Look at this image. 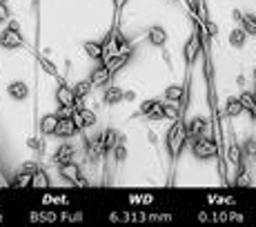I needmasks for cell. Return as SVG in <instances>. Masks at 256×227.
Masks as SVG:
<instances>
[{"instance_id": "obj_1", "label": "cell", "mask_w": 256, "mask_h": 227, "mask_svg": "<svg viewBox=\"0 0 256 227\" xmlns=\"http://www.w3.org/2000/svg\"><path fill=\"white\" fill-rule=\"evenodd\" d=\"M165 142H167V150H170V156L172 160H176L180 156V152H183L185 142H187V132H185V122L180 120H172V127L170 132H167L165 136Z\"/></svg>"}, {"instance_id": "obj_2", "label": "cell", "mask_w": 256, "mask_h": 227, "mask_svg": "<svg viewBox=\"0 0 256 227\" xmlns=\"http://www.w3.org/2000/svg\"><path fill=\"white\" fill-rule=\"evenodd\" d=\"M192 154H194V158H198V160L216 158V154H218V145H216L212 138L200 136V138H196V140H192Z\"/></svg>"}, {"instance_id": "obj_3", "label": "cell", "mask_w": 256, "mask_h": 227, "mask_svg": "<svg viewBox=\"0 0 256 227\" xmlns=\"http://www.w3.org/2000/svg\"><path fill=\"white\" fill-rule=\"evenodd\" d=\"M22 45H24V40L20 36V24L16 20H9V27L0 32V47L2 49H18Z\"/></svg>"}, {"instance_id": "obj_4", "label": "cell", "mask_w": 256, "mask_h": 227, "mask_svg": "<svg viewBox=\"0 0 256 227\" xmlns=\"http://www.w3.org/2000/svg\"><path fill=\"white\" fill-rule=\"evenodd\" d=\"M208 130H210V122L200 116H194L185 122L187 140H196V138H200V136H208Z\"/></svg>"}, {"instance_id": "obj_5", "label": "cell", "mask_w": 256, "mask_h": 227, "mask_svg": "<svg viewBox=\"0 0 256 227\" xmlns=\"http://www.w3.org/2000/svg\"><path fill=\"white\" fill-rule=\"evenodd\" d=\"M198 54H200V36L194 32L190 38H187V42L183 47V56H185L187 65H194L196 58H198Z\"/></svg>"}, {"instance_id": "obj_6", "label": "cell", "mask_w": 256, "mask_h": 227, "mask_svg": "<svg viewBox=\"0 0 256 227\" xmlns=\"http://www.w3.org/2000/svg\"><path fill=\"white\" fill-rule=\"evenodd\" d=\"M60 176L65 180H72V182H76V185H87V180L82 178V172H80V167L76 165V162H65V165H60Z\"/></svg>"}, {"instance_id": "obj_7", "label": "cell", "mask_w": 256, "mask_h": 227, "mask_svg": "<svg viewBox=\"0 0 256 227\" xmlns=\"http://www.w3.org/2000/svg\"><path fill=\"white\" fill-rule=\"evenodd\" d=\"M72 118H74L78 130H90V127L96 125V114L92 110H74Z\"/></svg>"}, {"instance_id": "obj_8", "label": "cell", "mask_w": 256, "mask_h": 227, "mask_svg": "<svg viewBox=\"0 0 256 227\" xmlns=\"http://www.w3.org/2000/svg\"><path fill=\"white\" fill-rule=\"evenodd\" d=\"M76 132H78V127H76V122H74V118H72V116H65V118H60V120H58L54 136H58V138H70V136L76 134Z\"/></svg>"}, {"instance_id": "obj_9", "label": "cell", "mask_w": 256, "mask_h": 227, "mask_svg": "<svg viewBox=\"0 0 256 227\" xmlns=\"http://www.w3.org/2000/svg\"><path fill=\"white\" fill-rule=\"evenodd\" d=\"M74 154H76V150H74V145H70V142H62L60 147L56 150V154H54V162H56L58 167L65 165V162H72L74 160Z\"/></svg>"}, {"instance_id": "obj_10", "label": "cell", "mask_w": 256, "mask_h": 227, "mask_svg": "<svg viewBox=\"0 0 256 227\" xmlns=\"http://www.w3.org/2000/svg\"><path fill=\"white\" fill-rule=\"evenodd\" d=\"M56 100L60 102V107H74L76 105V94H74V90L70 85H60L56 90Z\"/></svg>"}, {"instance_id": "obj_11", "label": "cell", "mask_w": 256, "mask_h": 227, "mask_svg": "<svg viewBox=\"0 0 256 227\" xmlns=\"http://www.w3.org/2000/svg\"><path fill=\"white\" fill-rule=\"evenodd\" d=\"M112 78H114V74H112L110 69L102 65V67H98V69H94V72H92L90 82H92L94 87H107V82H110Z\"/></svg>"}, {"instance_id": "obj_12", "label": "cell", "mask_w": 256, "mask_h": 227, "mask_svg": "<svg viewBox=\"0 0 256 227\" xmlns=\"http://www.w3.org/2000/svg\"><path fill=\"white\" fill-rule=\"evenodd\" d=\"M147 42L163 49L165 42H167V29L165 27H152L150 32H147Z\"/></svg>"}, {"instance_id": "obj_13", "label": "cell", "mask_w": 256, "mask_h": 227, "mask_svg": "<svg viewBox=\"0 0 256 227\" xmlns=\"http://www.w3.org/2000/svg\"><path fill=\"white\" fill-rule=\"evenodd\" d=\"M7 94L14 100H24V98L29 96V87H27V82H22V80H14L7 85Z\"/></svg>"}, {"instance_id": "obj_14", "label": "cell", "mask_w": 256, "mask_h": 227, "mask_svg": "<svg viewBox=\"0 0 256 227\" xmlns=\"http://www.w3.org/2000/svg\"><path fill=\"white\" fill-rule=\"evenodd\" d=\"M100 140H102V147H105V152H112L114 147L118 145V142L122 140V136L118 134L116 130H105V132H100Z\"/></svg>"}, {"instance_id": "obj_15", "label": "cell", "mask_w": 256, "mask_h": 227, "mask_svg": "<svg viewBox=\"0 0 256 227\" xmlns=\"http://www.w3.org/2000/svg\"><path fill=\"white\" fill-rule=\"evenodd\" d=\"M102 102L105 105H118V102H122V90L116 85H107L105 87V94H102Z\"/></svg>"}, {"instance_id": "obj_16", "label": "cell", "mask_w": 256, "mask_h": 227, "mask_svg": "<svg viewBox=\"0 0 256 227\" xmlns=\"http://www.w3.org/2000/svg\"><path fill=\"white\" fill-rule=\"evenodd\" d=\"M58 120H60V116H58V114H45V116L40 118V132L45 136H52L54 132H56Z\"/></svg>"}, {"instance_id": "obj_17", "label": "cell", "mask_w": 256, "mask_h": 227, "mask_svg": "<svg viewBox=\"0 0 256 227\" xmlns=\"http://www.w3.org/2000/svg\"><path fill=\"white\" fill-rule=\"evenodd\" d=\"M49 185H52V180H49L47 172H42L40 167H38L32 174V190H49Z\"/></svg>"}, {"instance_id": "obj_18", "label": "cell", "mask_w": 256, "mask_h": 227, "mask_svg": "<svg viewBox=\"0 0 256 227\" xmlns=\"http://www.w3.org/2000/svg\"><path fill=\"white\" fill-rule=\"evenodd\" d=\"M238 100H240V105H243V112H248L250 116L256 120V96L252 92H243L238 96Z\"/></svg>"}, {"instance_id": "obj_19", "label": "cell", "mask_w": 256, "mask_h": 227, "mask_svg": "<svg viewBox=\"0 0 256 227\" xmlns=\"http://www.w3.org/2000/svg\"><path fill=\"white\" fill-rule=\"evenodd\" d=\"M240 114H243V105H240L238 96H230L228 100H225V116L228 118H238Z\"/></svg>"}, {"instance_id": "obj_20", "label": "cell", "mask_w": 256, "mask_h": 227, "mask_svg": "<svg viewBox=\"0 0 256 227\" xmlns=\"http://www.w3.org/2000/svg\"><path fill=\"white\" fill-rule=\"evenodd\" d=\"M82 52H85L92 60H102V42L87 40L85 45H82Z\"/></svg>"}, {"instance_id": "obj_21", "label": "cell", "mask_w": 256, "mask_h": 227, "mask_svg": "<svg viewBox=\"0 0 256 227\" xmlns=\"http://www.w3.org/2000/svg\"><path fill=\"white\" fill-rule=\"evenodd\" d=\"M245 42H248V32L243 27H236L230 32V45L232 47L240 49V47H245Z\"/></svg>"}, {"instance_id": "obj_22", "label": "cell", "mask_w": 256, "mask_h": 227, "mask_svg": "<svg viewBox=\"0 0 256 227\" xmlns=\"http://www.w3.org/2000/svg\"><path fill=\"white\" fill-rule=\"evenodd\" d=\"M127 60H130V54H118V56H114L112 60L105 62V67L110 69L112 74H116V72H120V69L127 65Z\"/></svg>"}, {"instance_id": "obj_23", "label": "cell", "mask_w": 256, "mask_h": 227, "mask_svg": "<svg viewBox=\"0 0 256 227\" xmlns=\"http://www.w3.org/2000/svg\"><path fill=\"white\" fill-rule=\"evenodd\" d=\"M183 98H185V87L183 85H170L165 90V100L178 102V100H183Z\"/></svg>"}, {"instance_id": "obj_24", "label": "cell", "mask_w": 256, "mask_h": 227, "mask_svg": "<svg viewBox=\"0 0 256 227\" xmlns=\"http://www.w3.org/2000/svg\"><path fill=\"white\" fill-rule=\"evenodd\" d=\"M240 154H243V152H240V147L236 145V142H232V145L228 147V160L232 162L234 167H240V160H243V156Z\"/></svg>"}, {"instance_id": "obj_25", "label": "cell", "mask_w": 256, "mask_h": 227, "mask_svg": "<svg viewBox=\"0 0 256 227\" xmlns=\"http://www.w3.org/2000/svg\"><path fill=\"white\" fill-rule=\"evenodd\" d=\"M240 27L248 32V36H256V16L243 14V18H240Z\"/></svg>"}, {"instance_id": "obj_26", "label": "cell", "mask_w": 256, "mask_h": 227, "mask_svg": "<svg viewBox=\"0 0 256 227\" xmlns=\"http://www.w3.org/2000/svg\"><path fill=\"white\" fill-rule=\"evenodd\" d=\"M163 116L167 118V120H178L180 118V110L176 102H167V105H163Z\"/></svg>"}, {"instance_id": "obj_27", "label": "cell", "mask_w": 256, "mask_h": 227, "mask_svg": "<svg viewBox=\"0 0 256 227\" xmlns=\"http://www.w3.org/2000/svg\"><path fill=\"white\" fill-rule=\"evenodd\" d=\"M12 185H14V187H18V190H27V187H32V174H24V172H18V176L14 178Z\"/></svg>"}, {"instance_id": "obj_28", "label": "cell", "mask_w": 256, "mask_h": 227, "mask_svg": "<svg viewBox=\"0 0 256 227\" xmlns=\"http://www.w3.org/2000/svg\"><path fill=\"white\" fill-rule=\"evenodd\" d=\"M92 87H94V85H92L90 80H80V82H76L72 90H74V94H76V98H85L87 94L92 92Z\"/></svg>"}, {"instance_id": "obj_29", "label": "cell", "mask_w": 256, "mask_h": 227, "mask_svg": "<svg viewBox=\"0 0 256 227\" xmlns=\"http://www.w3.org/2000/svg\"><path fill=\"white\" fill-rule=\"evenodd\" d=\"M240 152H243V154L248 156V158H256V138H248Z\"/></svg>"}, {"instance_id": "obj_30", "label": "cell", "mask_w": 256, "mask_h": 227, "mask_svg": "<svg viewBox=\"0 0 256 227\" xmlns=\"http://www.w3.org/2000/svg\"><path fill=\"white\" fill-rule=\"evenodd\" d=\"M112 152H114V158H116V162H122V160L127 158V145H125L122 140L118 142V145H116Z\"/></svg>"}, {"instance_id": "obj_31", "label": "cell", "mask_w": 256, "mask_h": 227, "mask_svg": "<svg viewBox=\"0 0 256 227\" xmlns=\"http://www.w3.org/2000/svg\"><path fill=\"white\" fill-rule=\"evenodd\" d=\"M147 120H163V105H160V102H156V105H154V110H152L150 114H147Z\"/></svg>"}, {"instance_id": "obj_32", "label": "cell", "mask_w": 256, "mask_h": 227, "mask_svg": "<svg viewBox=\"0 0 256 227\" xmlns=\"http://www.w3.org/2000/svg\"><path fill=\"white\" fill-rule=\"evenodd\" d=\"M156 102H158V100H154V98H152V100H145V102L140 105V110H138V116H147V114L154 110Z\"/></svg>"}, {"instance_id": "obj_33", "label": "cell", "mask_w": 256, "mask_h": 227, "mask_svg": "<svg viewBox=\"0 0 256 227\" xmlns=\"http://www.w3.org/2000/svg\"><path fill=\"white\" fill-rule=\"evenodd\" d=\"M236 185L245 187V185H252V176H248L243 170H238V178H236Z\"/></svg>"}, {"instance_id": "obj_34", "label": "cell", "mask_w": 256, "mask_h": 227, "mask_svg": "<svg viewBox=\"0 0 256 227\" xmlns=\"http://www.w3.org/2000/svg\"><path fill=\"white\" fill-rule=\"evenodd\" d=\"M9 18H12V12H9L7 2L0 0V22H9Z\"/></svg>"}, {"instance_id": "obj_35", "label": "cell", "mask_w": 256, "mask_h": 227, "mask_svg": "<svg viewBox=\"0 0 256 227\" xmlns=\"http://www.w3.org/2000/svg\"><path fill=\"white\" fill-rule=\"evenodd\" d=\"M36 170H38L36 160H27V162H22L20 165V172H24V174H34Z\"/></svg>"}, {"instance_id": "obj_36", "label": "cell", "mask_w": 256, "mask_h": 227, "mask_svg": "<svg viewBox=\"0 0 256 227\" xmlns=\"http://www.w3.org/2000/svg\"><path fill=\"white\" fill-rule=\"evenodd\" d=\"M205 27H208V34H210V36H218V24H216V22L208 20V22H205Z\"/></svg>"}, {"instance_id": "obj_37", "label": "cell", "mask_w": 256, "mask_h": 227, "mask_svg": "<svg viewBox=\"0 0 256 227\" xmlns=\"http://www.w3.org/2000/svg\"><path fill=\"white\" fill-rule=\"evenodd\" d=\"M40 62H42V67H45V72H47V74H52V76H56V67H54L52 62L47 60V58H40Z\"/></svg>"}, {"instance_id": "obj_38", "label": "cell", "mask_w": 256, "mask_h": 227, "mask_svg": "<svg viewBox=\"0 0 256 227\" xmlns=\"http://www.w3.org/2000/svg\"><path fill=\"white\" fill-rule=\"evenodd\" d=\"M136 92H122V100H134Z\"/></svg>"}, {"instance_id": "obj_39", "label": "cell", "mask_w": 256, "mask_h": 227, "mask_svg": "<svg viewBox=\"0 0 256 227\" xmlns=\"http://www.w3.org/2000/svg\"><path fill=\"white\" fill-rule=\"evenodd\" d=\"M125 4H127V0H114V9H116V12H120Z\"/></svg>"}, {"instance_id": "obj_40", "label": "cell", "mask_w": 256, "mask_h": 227, "mask_svg": "<svg viewBox=\"0 0 256 227\" xmlns=\"http://www.w3.org/2000/svg\"><path fill=\"white\" fill-rule=\"evenodd\" d=\"M254 78H256V69H254Z\"/></svg>"}]
</instances>
